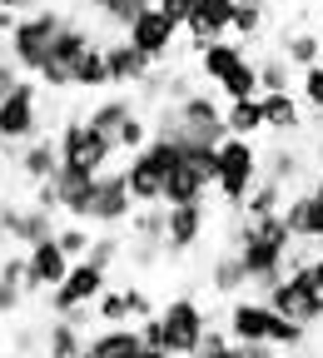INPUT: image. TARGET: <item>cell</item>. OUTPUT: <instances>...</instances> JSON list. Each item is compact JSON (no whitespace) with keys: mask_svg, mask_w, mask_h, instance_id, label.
<instances>
[{"mask_svg":"<svg viewBox=\"0 0 323 358\" xmlns=\"http://www.w3.org/2000/svg\"><path fill=\"white\" fill-rule=\"evenodd\" d=\"M124 40L140 50L150 65H159V60H169L174 55V45H179V25L159 10V6H150V10H140L129 20V30H124Z\"/></svg>","mask_w":323,"mask_h":358,"instance_id":"8","label":"cell"},{"mask_svg":"<svg viewBox=\"0 0 323 358\" xmlns=\"http://www.w3.org/2000/svg\"><path fill=\"white\" fill-rule=\"evenodd\" d=\"M124 249H129V244H124V239H120L115 229H100V234H95V244H89V254H85V259H89V264H100L105 274H115V268L124 264Z\"/></svg>","mask_w":323,"mask_h":358,"instance_id":"32","label":"cell"},{"mask_svg":"<svg viewBox=\"0 0 323 358\" xmlns=\"http://www.w3.org/2000/svg\"><path fill=\"white\" fill-rule=\"evenodd\" d=\"M95 45V35H89L80 20H65L60 25V35L50 40V60L40 65V90H70V70H75V60Z\"/></svg>","mask_w":323,"mask_h":358,"instance_id":"6","label":"cell"},{"mask_svg":"<svg viewBox=\"0 0 323 358\" xmlns=\"http://www.w3.org/2000/svg\"><path fill=\"white\" fill-rule=\"evenodd\" d=\"M0 10H10V15L20 20V15H30V10H40V6H35V0H0Z\"/></svg>","mask_w":323,"mask_h":358,"instance_id":"46","label":"cell"},{"mask_svg":"<svg viewBox=\"0 0 323 358\" xmlns=\"http://www.w3.org/2000/svg\"><path fill=\"white\" fill-rule=\"evenodd\" d=\"M299 90H303V100H308V110H323V65H313V70H303V80H299Z\"/></svg>","mask_w":323,"mask_h":358,"instance_id":"41","label":"cell"},{"mask_svg":"<svg viewBox=\"0 0 323 358\" xmlns=\"http://www.w3.org/2000/svg\"><path fill=\"white\" fill-rule=\"evenodd\" d=\"M244 65H249V50L239 40H214L209 50H199V80H209L214 90H224Z\"/></svg>","mask_w":323,"mask_h":358,"instance_id":"17","label":"cell"},{"mask_svg":"<svg viewBox=\"0 0 323 358\" xmlns=\"http://www.w3.org/2000/svg\"><path fill=\"white\" fill-rule=\"evenodd\" d=\"M134 115V95H110V100H100L95 110H89L85 120L89 124H95L100 134H110V140H115V134H120V124Z\"/></svg>","mask_w":323,"mask_h":358,"instance_id":"30","label":"cell"},{"mask_svg":"<svg viewBox=\"0 0 323 358\" xmlns=\"http://www.w3.org/2000/svg\"><path fill=\"white\" fill-rule=\"evenodd\" d=\"M15 174H25L30 185H40V179H55V174H60V145L50 140V134H35L30 145H20Z\"/></svg>","mask_w":323,"mask_h":358,"instance_id":"22","label":"cell"},{"mask_svg":"<svg viewBox=\"0 0 323 358\" xmlns=\"http://www.w3.org/2000/svg\"><path fill=\"white\" fill-rule=\"evenodd\" d=\"M6 358H15V353H6Z\"/></svg>","mask_w":323,"mask_h":358,"instance_id":"54","label":"cell"},{"mask_svg":"<svg viewBox=\"0 0 323 358\" xmlns=\"http://www.w3.org/2000/svg\"><path fill=\"white\" fill-rule=\"evenodd\" d=\"M140 348H145L140 324H100L95 334H89V353L95 358H134Z\"/></svg>","mask_w":323,"mask_h":358,"instance_id":"21","label":"cell"},{"mask_svg":"<svg viewBox=\"0 0 323 358\" xmlns=\"http://www.w3.org/2000/svg\"><path fill=\"white\" fill-rule=\"evenodd\" d=\"M308 274H313V284H318V289H323V249H318V259H313V264H308Z\"/></svg>","mask_w":323,"mask_h":358,"instance_id":"48","label":"cell"},{"mask_svg":"<svg viewBox=\"0 0 323 358\" xmlns=\"http://www.w3.org/2000/svg\"><path fill=\"white\" fill-rule=\"evenodd\" d=\"M224 124L229 134H239V140H254V134H264V100L249 95V100H229L224 105Z\"/></svg>","mask_w":323,"mask_h":358,"instance_id":"28","label":"cell"},{"mask_svg":"<svg viewBox=\"0 0 323 358\" xmlns=\"http://www.w3.org/2000/svg\"><path fill=\"white\" fill-rule=\"evenodd\" d=\"M234 343H268V329H273V308L264 303V299H234L229 303V313H224V324H219Z\"/></svg>","mask_w":323,"mask_h":358,"instance_id":"14","label":"cell"},{"mask_svg":"<svg viewBox=\"0 0 323 358\" xmlns=\"http://www.w3.org/2000/svg\"><path fill=\"white\" fill-rule=\"evenodd\" d=\"M259 179H264L259 145H254V140H239V134H229V140L219 145V169H214L219 199L234 209V214H244V204H249V194H254Z\"/></svg>","mask_w":323,"mask_h":358,"instance_id":"1","label":"cell"},{"mask_svg":"<svg viewBox=\"0 0 323 358\" xmlns=\"http://www.w3.org/2000/svg\"><path fill=\"white\" fill-rule=\"evenodd\" d=\"M20 299H25V284L0 274V313H15V308H20Z\"/></svg>","mask_w":323,"mask_h":358,"instance_id":"43","label":"cell"},{"mask_svg":"<svg viewBox=\"0 0 323 358\" xmlns=\"http://www.w3.org/2000/svg\"><path fill=\"white\" fill-rule=\"evenodd\" d=\"M194 358H239V343H234V338H229L224 329H209Z\"/></svg>","mask_w":323,"mask_h":358,"instance_id":"40","label":"cell"},{"mask_svg":"<svg viewBox=\"0 0 323 358\" xmlns=\"http://www.w3.org/2000/svg\"><path fill=\"white\" fill-rule=\"evenodd\" d=\"M95 185H100V174H89V169H75V164H60V174H55V189H60V214H70V219L89 224Z\"/></svg>","mask_w":323,"mask_h":358,"instance_id":"16","label":"cell"},{"mask_svg":"<svg viewBox=\"0 0 323 358\" xmlns=\"http://www.w3.org/2000/svg\"><path fill=\"white\" fill-rule=\"evenodd\" d=\"M229 35L259 40L264 35V6H244V0H239V6H234V30H229Z\"/></svg>","mask_w":323,"mask_h":358,"instance_id":"39","label":"cell"},{"mask_svg":"<svg viewBox=\"0 0 323 358\" xmlns=\"http://www.w3.org/2000/svg\"><path fill=\"white\" fill-rule=\"evenodd\" d=\"M134 358H169V353H164V348H150V343H145V348L134 353Z\"/></svg>","mask_w":323,"mask_h":358,"instance_id":"50","label":"cell"},{"mask_svg":"<svg viewBox=\"0 0 323 358\" xmlns=\"http://www.w3.org/2000/svg\"><path fill=\"white\" fill-rule=\"evenodd\" d=\"M268 343L279 348V353H299L308 343V324L289 319V313H273V329H268Z\"/></svg>","mask_w":323,"mask_h":358,"instance_id":"33","label":"cell"},{"mask_svg":"<svg viewBox=\"0 0 323 358\" xmlns=\"http://www.w3.org/2000/svg\"><path fill=\"white\" fill-rule=\"evenodd\" d=\"M234 6L239 0H194V10H189V20H184V45L199 55V50H209L214 40H224L229 30H234Z\"/></svg>","mask_w":323,"mask_h":358,"instance_id":"12","label":"cell"},{"mask_svg":"<svg viewBox=\"0 0 323 358\" xmlns=\"http://www.w3.org/2000/svg\"><path fill=\"white\" fill-rule=\"evenodd\" d=\"M313 194H323V164H318V174H313V185H308Z\"/></svg>","mask_w":323,"mask_h":358,"instance_id":"51","label":"cell"},{"mask_svg":"<svg viewBox=\"0 0 323 358\" xmlns=\"http://www.w3.org/2000/svg\"><path fill=\"white\" fill-rule=\"evenodd\" d=\"M95 313H100V324H134L129 319V303H124V284H110L95 299Z\"/></svg>","mask_w":323,"mask_h":358,"instance_id":"38","label":"cell"},{"mask_svg":"<svg viewBox=\"0 0 323 358\" xmlns=\"http://www.w3.org/2000/svg\"><path fill=\"white\" fill-rule=\"evenodd\" d=\"M264 159V179H273V185H299V179H303V150H294L289 140H279V145H273L268 155H259Z\"/></svg>","mask_w":323,"mask_h":358,"instance_id":"27","label":"cell"},{"mask_svg":"<svg viewBox=\"0 0 323 358\" xmlns=\"http://www.w3.org/2000/svg\"><path fill=\"white\" fill-rule=\"evenodd\" d=\"M279 55H284L294 70H313V65H323V35H318V30H284Z\"/></svg>","mask_w":323,"mask_h":358,"instance_id":"26","label":"cell"},{"mask_svg":"<svg viewBox=\"0 0 323 358\" xmlns=\"http://www.w3.org/2000/svg\"><path fill=\"white\" fill-rule=\"evenodd\" d=\"M209 289L224 299H239V289H249V268L239 259V249H219L209 264Z\"/></svg>","mask_w":323,"mask_h":358,"instance_id":"25","label":"cell"},{"mask_svg":"<svg viewBox=\"0 0 323 358\" xmlns=\"http://www.w3.org/2000/svg\"><path fill=\"white\" fill-rule=\"evenodd\" d=\"M70 264H75V259H70L55 239L30 244V249H25V294H50V289H60L65 274H70Z\"/></svg>","mask_w":323,"mask_h":358,"instance_id":"13","label":"cell"},{"mask_svg":"<svg viewBox=\"0 0 323 358\" xmlns=\"http://www.w3.org/2000/svg\"><path fill=\"white\" fill-rule=\"evenodd\" d=\"M55 145H60V164H75V169H89V174H105V164L120 155L110 134H100L85 115H65Z\"/></svg>","mask_w":323,"mask_h":358,"instance_id":"4","label":"cell"},{"mask_svg":"<svg viewBox=\"0 0 323 358\" xmlns=\"http://www.w3.org/2000/svg\"><path fill=\"white\" fill-rule=\"evenodd\" d=\"M179 140H204V145H224L229 124H224V105L209 90H194L189 100H179Z\"/></svg>","mask_w":323,"mask_h":358,"instance_id":"9","label":"cell"},{"mask_svg":"<svg viewBox=\"0 0 323 358\" xmlns=\"http://www.w3.org/2000/svg\"><path fill=\"white\" fill-rule=\"evenodd\" d=\"M70 85H75V90H110V65H105V45H100V40L75 60Z\"/></svg>","mask_w":323,"mask_h":358,"instance_id":"29","label":"cell"},{"mask_svg":"<svg viewBox=\"0 0 323 358\" xmlns=\"http://www.w3.org/2000/svg\"><path fill=\"white\" fill-rule=\"evenodd\" d=\"M105 65H110V90H124V85H140L155 65L134 50L129 40H105Z\"/></svg>","mask_w":323,"mask_h":358,"instance_id":"20","label":"cell"},{"mask_svg":"<svg viewBox=\"0 0 323 358\" xmlns=\"http://www.w3.org/2000/svg\"><path fill=\"white\" fill-rule=\"evenodd\" d=\"M80 6H85V10H95V15H105V10L115 6V0H80Z\"/></svg>","mask_w":323,"mask_h":358,"instance_id":"49","label":"cell"},{"mask_svg":"<svg viewBox=\"0 0 323 358\" xmlns=\"http://www.w3.org/2000/svg\"><path fill=\"white\" fill-rule=\"evenodd\" d=\"M209 189H214V179H209L199 164L179 159V164L169 169V179H164V204H204Z\"/></svg>","mask_w":323,"mask_h":358,"instance_id":"19","label":"cell"},{"mask_svg":"<svg viewBox=\"0 0 323 358\" xmlns=\"http://www.w3.org/2000/svg\"><path fill=\"white\" fill-rule=\"evenodd\" d=\"M60 25H65V15L60 10H30V15H20L15 25H10V40H6V55L25 70V75H40V65L50 60V40L60 35Z\"/></svg>","mask_w":323,"mask_h":358,"instance_id":"2","label":"cell"},{"mask_svg":"<svg viewBox=\"0 0 323 358\" xmlns=\"http://www.w3.org/2000/svg\"><path fill=\"white\" fill-rule=\"evenodd\" d=\"M284 219H289L294 239L323 244V194H313V189H294V194L284 199Z\"/></svg>","mask_w":323,"mask_h":358,"instance_id":"18","label":"cell"},{"mask_svg":"<svg viewBox=\"0 0 323 358\" xmlns=\"http://www.w3.org/2000/svg\"><path fill=\"white\" fill-rule=\"evenodd\" d=\"M140 6H155V0H140Z\"/></svg>","mask_w":323,"mask_h":358,"instance_id":"53","label":"cell"},{"mask_svg":"<svg viewBox=\"0 0 323 358\" xmlns=\"http://www.w3.org/2000/svg\"><path fill=\"white\" fill-rule=\"evenodd\" d=\"M140 209L129 194V179L124 169H105L100 185H95V204H89V224H100V229H120V224H129V214Z\"/></svg>","mask_w":323,"mask_h":358,"instance_id":"11","label":"cell"},{"mask_svg":"<svg viewBox=\"0 0 323 358\" xmlns=\"http://www.w3.org/2000/svg\"><path fill=\"white\" fill-rule=\"evenodd\" d=\"M110 289V274L100 264H89V259H75L70 264V274L60 289H50L45 299H50V313H70V308H85V303H95L100 294Z\"/></svg>","mask_w":323,"mask_h":358,"instance_id":"10","label":"cell"},{"mask_svg":"<svg viewBox=\"0 0 323 358\" xmlns=\"http://www.w3.org/2000/svg\"><path fill=\"white\" fill-rule=\"evenodd\" d=\"M318 35H323V30H318Z\"/></svg>","mask_w":323,"mask_h":358,"instance_id":"55","label":"cell"},{"mask_svg":"<svg viewBox=\"0 0 323 358\" xmlns=\"http://www.w3.org/2000/svg\"><path fill=\"white\" fill-rule=\"evenodd\" d=\"M264 303H268L273 313H289V319L308 324V329L323 324V289L313 284L308 268H289V274L264 294Z\"/></svg>","mask_w":323,"mask_h":358,"instance_id":"5","label":"cell"},{"mask_svg":"<svg viewBox=\"0 0 323 358\" xmlns=\"http://www.w3.org/2000/svg\"><path fill=\"white\" fill-rule=\"evenodd\" d=\"M289 80H294V65H289L279 50L259 60V95H273V90H289Z\"/></svg>","mask_w":323,"mask_h":358,"instance_id":"35","label":"cell"},{"mask_svg":"<svg viewBox=\"0 0 323 358\" xmlns=\"http://www.w3.org/2000/svg\"><path fill=\"white\" fill-rule=\"evenodd\" d=\"M155 6H159L179 30H184V20H189V10H194V0H155Z\"/></svg>","mask_w":323,"mask_h":358,"instance_id":"44","label":"cell"},{"mask_svg":"<svg viewBox=\"0 0 323 358\" xmlns=\"http://www.w3.org/2000/svg\"><path fill=\"white\" fill-rule=\"evenodd\" d=\"M55 244H60L70 259H85V254H89V244H95V234H89V224L70 219V224H60V229H55Z\"/></svg>","mask_w":323,"mask_h":358,"instance_id":"37","label":"cell"},{"mask_svg":"<svg viewBox=\"0 0 323 358\" xmlns=\"http://www.w3.org/2000/svg\"><path fill=\"white\" fill-rule=\"evenodd\" d=\"M164 224H169V209L164 204H140V209L129 214V239L164 244Z\"/></svg>","mask_w":323,"mask_h":358,"instance_id":"31","label":"cell"},{"mask_svg":"<svg viewBox=\"0 0 323 358\" xmlns=\"http://www.w3.org/2000/svg\"><path fill=\"white\" fill-rule=\"evenodd\" d=\"M284 199H289V189H284V185H273V179H259L254 194H249V204H244V214H249V219L279 214V209H284Z\"/></svg>","mask_w":323,"mask_h":358,"instance_id":"34","label":"cell"},{"mask_svg":"<svg viewBox=\"0 0 323 358\" xmlns=\"http://www.w3.org/2000/svg\"><path fill=\"white\" fill-rule=\"evenodd\" d=\"M239 358H279L273 343H239Z\"/></svg>","mask_w":323,"mask_h":358,"instance_id":"45","label":"cell"},{"mask_svg":"<svg viewBox=\"0 0 323 358\" xmlns=\"http://www.w3.org/2000/svg\"><path fill=\"white\" fill-rule=\"evenodd\" d=\"M85 348H89V334L75 319H65V313L45 319V358H80Z\"/></svg>","mask_w":323,"mask_h":358,"instance_id":"23","label":"cell"},{"mask_svg":"<svg viewBox=\"0 0 323 358\" xmlns=\"http://www.w3.org/2000/svg\"><path fill=\"white\" fill-rule=\"evenodd\" d=\"M80 358H95V353H89V348H85V353H80Z\"/></svg>","mask_w":323,"mask_h":358,"instance_id":"52","label":"cell"},{"mask_svg":"<svg viewBox=\"0 0 323 358\" xmlns=\"http://www.w3.org/2000/svg\"><path fill=\"white\" fill-rule=\"evenodd\" d=\"M259 100H264V129L268 134L289 140V134L303 129V110H299V100L289 95V90H273V95H259Z\"/></svg>","mask_w":323,"mask_h":358,"instance_id":"24","label":"cell"},{"mask_svg":"<svg viewBox=\"0 0 323 358\" xmlns=\"http://www.w3.org/2000/svg\"><path fill=\"white\" fill-rule=\"evenodd\" d=\"M155 140V124L140 115V110H134L124 124H120V134H115V150H124V155H134V150H145Z\"/></svg>","mask_w":323,"mask_h":358,"instance_id":"36","label":"cell"},{"mask_svg":"<svg viewBox=\"0 0 323 358\" xmlns=\"http://www.w3.org/2000/svg\"><path fill=\"white\" fill-rule=\"evenodd\" d=\"M169 224H164V254H189L204 234H209V199L204 204H164Z\"/></svg>","mask_w":323,"mask_h":358,"instance_id":"15","label":"cell"},{"mask_svg":"<svg viewBox=\"0 0 323 358\" xmlns=\"http://www.w3.org/2000/svg\"><path fill=\"white\" fill-rule=\"evenodd\" d=\"M40 134V80H20L10 100H0V140L30 145Z\"/></svg>","mask_w":323,"mask_h":358,"instance_id":"7","label":"cell"},{"mask_svg":"<svg viewBox=\"0 0 323 358\" xmlns=\"http://www.w3.org/2000/svg\"><path fill=\"white\" fill-rule=\"evenodd\" d=\"M318 120H313V134H308V145H313V155H323V110H313Z\"/></svg>","mask_w":323,"mask_h":358,"instance_id":"47","label":"cell"},{"mask_svg":"<svg viewBox=\"0 0 323 358\" xmlns=\"http://www.w3.org/2000/svg\"><path fill=\"white\" fill-rule=\"evenodd\" d=\"M159 324H164V348H169V358H194L199 343H204V334L214 329L209 313H204V303H199L194 294H179V299L159 303Z\"/></svg>","mask_w":323,"mask_h":358,"instance_id":"3","label":"cell"},{"mask_svg":"<svg viewBox=\"0 0 323 358\" xmlns=\"http://www.w3.org/2000/svg\"><path fill=\"white\" fill-rule=\"evenodd\" d=\"M20 80H25V70H20L10 55H0V100H10V95H15V85H20Z\"/></svg>","mask_w":323,"mask_h":358,"instance_id":"42","label":"cell"}]
</instances>
